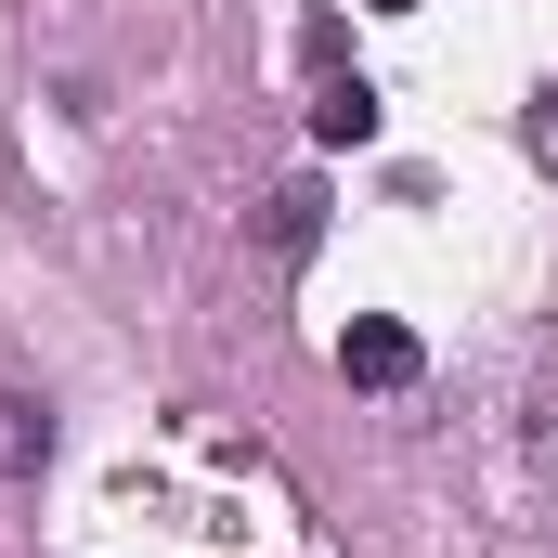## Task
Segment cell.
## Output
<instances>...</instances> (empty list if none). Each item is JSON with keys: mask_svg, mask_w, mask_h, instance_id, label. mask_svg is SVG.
I'll return each instance as SVG.
<instances>
[{"mask_svg": "<svg viewBox=\"0 0 558 558\" xmlns=\"http://www.w3.org/2000/svg\"><path fill=\"white\" fill-rule=\"evenodd\" d=\"M338 377H351V390H416V377H428L416 325H390V312H351V325H338Z\"/></svg>", "mask_w": 558, "mask_h": 558, "instance_id": "cell-1", "label": "cell"}, {"mask_svg": "<svg viewBox=\"0 0 558 558\" xmlns=\"http://www.w3.org/2000/svg\"><path fill=\"white\" fill-rule=\"evenodd\" d=\"M39 468H52V416L26 390H0V481H39Z\"/></svg>", "mask_w": 558, "mask_h": 558, "instance_id": "cell-2", "label": "cell"}, {"mask_svg": "<svg viewBox=\"0 0 558 558\" xmlns=\"http://www.w3.org/2000/svg\"><path fill=\"white\" fill-rule=\"evenodd\" d=\"M312 143H377V92L325 65V92H312Z\"/></svg>", "mask_w": 558, "mask_h": 558, "instance_id": "cell-3", "label": "cell"}, {"mask_svg": "<svg viewBox=\"0 0 558 558\" xmlns=\"http://www.w3.org/2000/svg\"><path fill=\"white\" fill-rule=\"evenodd\" d=\"M260 247H274V260H312V247H325V195H312V182H286L274 208H260Z\"/></svg>", "mask_w": 558, "mask_h": 558, "instance_id": "cell-4", "label": "cell"}, {"mask_svg": "<svg viewBox=\"0 0 558 558\" xmlns=\"http://www.w3.org/2000/svg\"><path fill=\"white\" fill-rule=\"evenodd\" d=\"M520 143H533V169H546V182H558V92H546V105H533V118H520Z\"/></svg>", "mask_w": 558, "mask_h": 558, "instance_id": "cell-5", "label": "cell"}, {"mask_svg": "<svg viewBox=\"0 0 558 558\" xmlns=\"http://www.w3.org/2000/svg\"><path fill=\"white\" fill-rule=\"evenodd\" d=\"M533 468H558V403H533Z\"/></svg>", "mask_w": 558, "mask_h": 558, "instance_id": "cell-6", "label": "cell"}, {"mask_svg": "<svg viewBox=\"0 0 558 558\" xmlns=\"http://www.w3.org/2000/svg\"><path fill=\"white\" fill-rule=\"evenodd\" d=\"M364 13H416V0H364Z\"/></svg>", "mask_w": 558, "mask_h": 558, "instance_id": "cell-7", "label": "cell"}]
</instances>
